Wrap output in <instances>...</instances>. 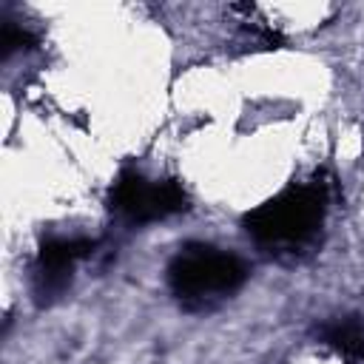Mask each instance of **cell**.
Instances as JSON below:
<instances>
[{
	"label": "cell",
	"instance_id": "obj_5",
	"mask_svg": "<svg viewBox=\"0 0 364 364\" xmlns=\"http://www.w3.org/2000/svg\"><path fill=\"white\" fill-rule=\"evenodd\" d=\"M318 341L341 353L347 361H364V321L361 316H344L318 327Z\"/></svg>",
	"mask_w": 364,
	"mask_h": 364
},
{
	"label": "cell",
	"instance_id": "obj_4",
	"mask_svg": "<svg viewBox=\"0 0 364 364\" xmlns=\"http://www.w3.org/2000/svg\"><path fill=\"white\" fill-rule=\"evenodd\" d=\"M94 250V242L88 239H65V236H48L40 242L37 259H34V301L37 304H51L57 301L74 276V264L85 259Z\"/></svg>",
	"mask_w": 364,
	"mask_h": 364
},
{
	"label": "cell",
	"instance_id": "obj_3",
	"mask_svg": "<svg viewBox=\"0 0 364 364\" xmlns=\"http://www.w3.org/2000/svg\"><path fill=\"white\" fill-rule=\"evenodd\" d=\"M108 205L128 222L145 225L188 210L191 199L179 179H145L139 171L125 168L111 185Z\"/></svg>",
	"mask_w": 364,
	"mask_h": 364
},
{
	"label": "cell",
	"instance_id": "obj_6",
	"mask_svg": "<svg viewBox=\"0 0 364 364\" xmlns=\"http://www.w3.org/2000/svg\"><path fill=\"white\" fill-rule=\"evenodd\" d=\"M0 46H3V57H11V54L20 51V48H31V46H34V37H31V31H26L23 26L6 20V23H3V34H0Z\"/></svg>",
	"mask_w": 364,
	"mask_h": 364
},
{
	"label": "cell",
	"instance_id": "obj_1",
	"mask_svg": "<svg viewBox=\"0 0 364 364\" xmlns=\"http://www.w3.org/2000/svg\"><path fill=\"white\" fill-rule=\"evenodd\" d=\"M327 216L324 182L287 185L273 199L245 213V233L267 253H296L316 242Z\"/></svg>",
	"mask_w": 364,
	"mask_h": 364
},
{
	"label": "cell",
	"instance_id": "obj_2",
	"mask_svg": "<svg viewBox=\"0 0 364 364\" xmlns=\"http://www.w3.org/2000/svg\"><path fill=\"white\" fill-rule=\"evenodd\" d=\"M171 293L188 307H208L236 293L247 279V264L222 247L205 242H188L171 259L168 270Z\"/></svg>",
	"mask_w": 364,
	"mask_h": 364
}]
</instances>
